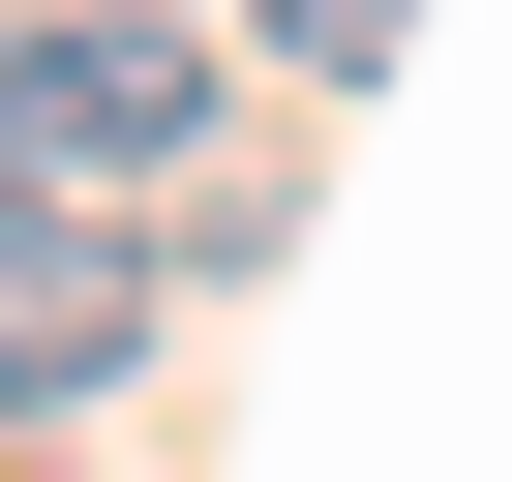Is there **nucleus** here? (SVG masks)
<instances>
[{"label":"nucleus","mask_w":512,"mask_h":482,"mask_svg":"<svg viewBox=\"0 0 512 482\" xmlns=\"http://www.w3.org/2000/svg\"><path fill=\"white\" fill-rule=\"evenodd\" d=\"M392 31H422V0H272V61H392Z\"/></svg>","instance_id":"3"},{"label":"nucleus","mask_w":512,"mask_h":482,"mask_svg":"<svg viewBox=\"0 0 512 482\" xmlns=\"http://www.w3.org/2000/svg\"><path fill=\"white\" fill-rule=\"evenodd\" d=\"M211 61L151 31V0H0V181H181Z\"/></svg>","instance_id":"1"},{"label":"nucleus","mask_w":512,"mask_h":482,"mask_svg":"<svg viewBox=\"0 0 512 482\" xmlns=\"http://www.w3.org/2000/svg\"><path fill=\"white\" fill-rule=\"evenodd\" d=\"M121 332H151V272L91 241V181H0V422H31V392H91Z\"/></svg>","instance_id":"2"}]
</instances>
